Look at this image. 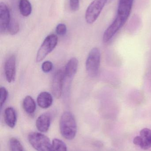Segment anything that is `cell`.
Instances as JSON below:
<instances>
[{
    "label": "cell",
    "instance_id": "8992f818",
    "mask_svg": "<svg viewBox=\"0 0 151 151\" xmlns=\"http://www.w3.org/2000/svg\"><path fill=\"white\" fill-rule=\"evenodd\" d=\"M64 77V72L61 69L57 71L53 76L51 82V91L56 98H59L62 96Z\"/></svg>",
    "mask_w": 151,
    "mask_h": 151
},
{
    "label": "cell",
    "instance_id": "7c38bea8",
    "mask_svg": "<svg viewBox=\"0 0 151 151\" xmlns=\"http://www.w3.org/2000/svg\"><path fill=\"white\" fill-rule=\"evenodd\" d=\"M134 0H120L118 15L127 20L132 9Z\"/></svg>",
    "mask_w": 151,
    "mask_h": 151
},
{
    "label": "cell",
    "instance_id": "cb8c5ba5",
    "mask_svg": "<svg viewBox=\"0 0 151 151\" xmlns=\"http://www.w3.org/2000/svg\"><path fill=\"white\" fill-rule=\"evenodd\" d=\"M70 7L72 11H78L79 8V0H70Z\"/></svg>",
    "mask_w": 151,
    "mask_h": 151
},
{
    "label": "cell",
    "instance_id": "3957f363",
    "mask_svg": "<svg viewBox=\"0 0 151 151\" xmlns=\"http://www.w3.org/2000/svg\"><path fill=\"white\" fill-rule=\"evenodd\" d=\"M112 1L94 0L89 5L85 13V19L87 23L93 24L98 18L105 5Z\"/></svg>",
    "mask_w": 151,
    "mask_h": 151
},
{
    "label": "cell",
    "instance_id": "ffe728a7",
    "mask_svg": "<svg viewBox=\"0 0 151 151\" xmlns=\"http://www.w3.org/2000/svg\"><path fill=\"white\" fill-rule=\"evenodd\" d=\"M19 29V25L18 22L15 19H12L7 32L12 35H14L18 32Z\"/></svg>",
    "mask_w": 151,
    "mask_h": 151
},
{
    "label": "cell",
    "instance_id": "4fadbf2b",
    "mask_svg": "<svg viewBox=\"0 0 151 151\" xmlns=\"http://www.w3.org/2000/svg\"><path fill=\"white\" fill-rule=\"evenodd\" d=\"M4 121L6 125L10 128H14L17 121V114L13 107L6 108L4 112Z\"/></svg>",
    "mask_w": 151,
    "mask_h": 151
},
{
    "label": "cell",
    "instance_id": "9a60e30c",
    "mask_svg": "<svg viewBox=\"0 0 151 151\" xmlns=\"http://www.w3.org/2000/svg\"><path fill=\"white\" fill-rule=\"evenodd\" d=\"M78 67V61L76 58H71L67 62L64 72L65 76L67 78H72L77 72Z\"/></svg>",
    "mask_w": 151,
    "mask_h": 151
},
{
    "label": "cell",
    "instance_id": "52a82bcc",
    "mask_svg": "<svg viewBox=\"0 0 151 151\" xmlns=\"http://www.w3.org/2000/svg\"><path fill=\"white\" fill-rule=\"evenodd\" d=\"M126 21V20L121 16L117 15L114 21L104 32L103 36L104 42H107L109 41L124 25Z\"/></svg>",
    "mask_w": 151,
    "mask_h": 151
},
{
    "label": "cell",
    "instance_id": "2e32d148",
    "mask_svg": "<svg viewBox=\"0 0 151 151\" xmlns=\"http://www.w3.org/2000/svg\"><path fill=\"white\" fill-rule=\"evenodd\" d=\"M23 106L25 111L28 114H33L36 110L34 100L30 96H27L23 100Z\"/></svg>",
    "mask_w": 151,
    "mask_h": 151
},
{
    "label": "cell",
    "instance_id": "d6986e66",
    "mask_svg": "<svg viewBox=\"0 0 151 151\" xmlns=\"http://www.w3.org/2000/svg\"><path fill=\"white\" fill-rule=\"evenodd\" d=\"M9 147L11 151H25L20 142L15 137L10 139Z\"/></svg>",
    "mask_w": 151,
    "mask_h": 151
},
{
    "label": "cell",
    "instance_id": "277c9868",
    "mask_svg": "<svg viewBox=\"0 0 151 151\" xmlns=\"http://www.w3.org/2000/svg\"><path fill=\"white\" fill-rule=\"evenodd\" d=\"M101 54L97 48H94L89 54L86 63V70L88 75L94 77L97 75L100 67Z\"/></svg>",
    "mask_w": 151,
    "mask_h": 151
},
{
    "label": "cell",
    "instance_id": "ac0fdd59",
    "mask_svg": "<svg viewBox=\"0 0 151 151\" xmlns=\"http://www.w3.org/2000/svg\"><path fill=\"white\" fill-rule=\"evenodd\" d=\"M51 151H67V147L63 141L55 138L52 142Z\"/></svg>",
    "mask_w": 151,
    "mask_h": 151
},
{
    "label": "cell",
    "instance_id": "5b68a950",
    "mask_svg": "<svg viewBox=\"0 0 151 151\" xmlns=\"http://www.w3.org/2000/svg\"><path fill=\"white\" fill-rule=\"evenodd\" d=\"M58 41V39L56 35L52 34L48 35L37 52L36 62H40L50 53L57 45Z\"/></svg>",
    "mask_w": 151,
    "mask_h": 151
},
{
    "label": "cell",
    "instance_id": "603a6c76",
    "mask_svg": "<svg viewBox=\"0 0 151 151\" xmlns=\"http://www.w3.org/2000/svg\"><path fill=\"white\" fill-rule=\"evenodd\" d=\"M53 68V64L50 61H45L42 65V70L44 73H48L51 71Z\"/></svg>",
    "mask_w": 151,
    "mask_h": 151
},
{
    "label": "cell",
    "instance_id": "ba28073f",
    "mask_svg": "<svg viewBox=\"0 0 151 151\" xmlns=\"http://www.w3.org/2000/svg\"><path fill=\"white\" fill-rule=\"evenodd\" d=\"M140 134L134 137L133 143L142 150H149L151 148V129L146 128L143 129L140 131Z\"/></svg>",
    "mask_w": 151,
    "mask_h": 151
},
{
    "label": "cell",
    "instance_id": "44dd1931",
    "mask_svg": "<svg viewBox=\"0 0 151 151\" xmlns=\"http://www.w3.org/2000/svg\"><path fill=\"white\" fill-rule=\"evenodd\" d=\"M8 91L4 87H1L0 88V106L1 108L4 104L8 97Z\"/></svg>",
    "mask_w": 151,
    "mask_h": 151
},
{
    "label": "cell",
    "instance_id": "e0dca14e",
    "mask_svg": "<svg viewBox=\"0 0 151 151\" xmlns=\"http://www.w3.org/2000/svg\"><path fill=\"white\" fill-rule=\"evenodd\" d=\"M19 9L20 14L24 17H28L32 12V5L28 0H20Z\"/></svg>",
    "mask_w": 151,
    "mask_h": 151
},
{
    "label": "cell",
    "instance_id": "9c48e42d",
    "mask_svg": "<svg viewBox=\"0 0 151 151\" xmlns=\"http://www.w3.org/2000/svg\"><path fill=\"white\" fill-rule=\"evenodd\" d=\"M12 19L11 17L9 9L6 4H0V32L4 33L8 31Z\"/></svg>",
    "mask_w": 151,
    "mask_h": 151
},
{
    "label": "cell",
    "instance_id": "7a4b0ae2",
    "mask_svg": "<svg viewBox=\"0 0 151 151\" xmlns=\"http://www.w3.org/2000/svg\"><path fill=\"white\" fill-rule=\"evenodd\" d=\"M27 138L29 143L35 150L51 151L52 143L45 135L38 132H31Z\"/></svg>",
    "mask_w": 151,
    "mask_h": 151
},
{
    "label": "cell",
    "instance_id": "7402d4cb",
    "mask_svg": "<svg viewBox=\"0 0 151 151\" xmlns=\"http://www.w3.org/2000/svg\"><path fill=\"white\" fill-rule=\"evenodd\" d=\"M67 31L66 26L65 24H59L56 27V32L59 35H64L66 34Z\"/></svg>",
    "mask_w": 151,
    "mask_h": 151
},
{
    "label": "cell",
    "instance_id": "8fae6325",
    "mask_svg": "<svg viewBox=\"0 0 151 151\" xmlns=\"http://www.w3.org/2000/svg\"><path fill=\"white\" fill-rule=\"evenodd\" d=\"M51 123V116L48 113L40 115L36 121L37 129L41 133H46L49 129Z\"/></svg>",
    "mask_w": 151,
    "mask_h": 151
},
{
    "label": "cell",
    "instance_id": "30bf717a",
    "mask_svg": "<svg viewBox=\"0 0 151 151\" xmlns=\"http://www.w3.org/2000/svg\"><path fill=\"white\" fill-rule=\"evenodd\" d=\"M16 57L12 55L7 58L4 63V73L8 82H12L15 80L16 72Z\"/></svg>",
    "mask_w": 151,
    "mask_h": 151
},
{
    "label": "cell",
    "instance_id": "5bb4252c",
    "mask_svg": "<svg viewBox=\"0 0 151 151\" xmlns=\"http://www.w3.org/2000/svg\"><path fill=\"white\" fill-rule=\"evenodd\" d=\"M38 105L43 109H46L51 106L53 102V98L49 92H41L38 95L37 98Z\"/></svg>",
    "mask_w": 151,
    "mask_h": 151
},
{
    "label": "cell",
    "instance_id": "6da1fadb",
    "mask_svg": "<svg viewBox=\"0 0 151 151\" xmlns=\"http://www.w3.org/2000/svg\"><path fill=\"white\" fill-rule=\"evenodd\" d=\"M59 128L62 136L66 140H72L75 138L77 131V123L72 113L66 111L62 114Z\"/></svg>",
    "mask_w": 151,
    "mask_h": 151
}]
</instances>
